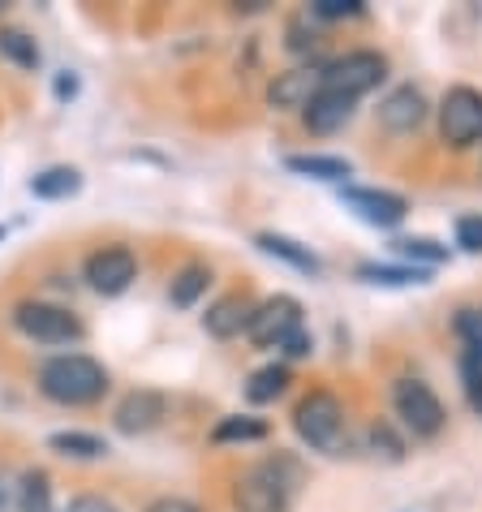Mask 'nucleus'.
I'll use <instances>...</instances> for the list:
<instances>
[{"label": "nucleus", "instance_id": "21", "mask_svg": "<svg viewBox=\"0 0 482 512\" xmlns=\"http://www.w3.org/2000/svg\"><path fill=\"white\" fill-rule=\"evenodd\" d=\"M285 388H289V366H263V371H254L250 383H246V401L267 405V401H276Z\"/></svg>", "mask_w": 482, "mask_h": 512}, {"label": "nucleus", "instance_id": "10", "mask_svg": "<svg viewBox=\"0 0 482 512\" xmlns=\"http://www.w3.org/2000/svg\"><path fill=\"white\" fill-rule=\"evenodd\" d=\"M345 207L353 211L358 220L375 224V229H396L405 220L409 203L401 194H388V190H362V186H345Z\"/></svg>", "mask_w": 482, "mask_h": 512}, {"label": "nucleus", "instance_id": "25", "mask_svg": "<svg viewBox=\"0 0 482 512\" xmlns=\"http://www.w3.org/2000/svg\"><path fill=\"white\" fill-rule=\"evenodd\" d=\"M358 276L371 280V284H418L422 280V272H409V267H379V263H362Z\"/></svg>", "mask_w": 482, "mask_h": 512}, {"label": "nucleus", "instance_id": "7", "mask_svg": "<svg viewBox=\"0 0 482 512\" xmlns=\"http://www.w3.org/2000/svg\"><path fill=\"white\" fill-rule=\"evenodd\" d=\"M297 332H302V306H297L293 297H285V293L267 297V302L254 306L250 327H246V336L259 349H285Z\"/></svg>", "mask_w": 482, "mask_h": 512}, {"label": "nucleus", "instance_id": "23", "mask_svg": "<svg viewBox=\"0 0 482 512\" xmlns=\"http://www.w3.org/2000/svg\"><path fill=\"white\" fill-rule=\"evenodd\" d=\"M0 56H9L18 69H35L39 65V48H35V39L26 35V31H13V26H5L0 31Z\"/></svg>", "mask_w": 482, "mask_h": 512}, {"label": "nucleus", "instance_id": "32", "mask_svg": "<svg viewBox=\"0 0 482 512\" xmlns=\"http://www.w3.org/2000/svg\"><path fill=\"white\" fill-rule=\"evenodd\" d=\"M147 512H198L190 500H181V495H164V500H155Z\"/></svg>", "mask_w": 482, "mask_h": 512}, {"label": "nucleus", "instance_id": "3", "mask_svg": "<svg viewBox=\"0 0 482 512\" xmlns=\"http://www.w3.org/2000/svg\"><path fill=\"white\" fill-rule=\"evenodd\" d=\"M293 426L310 448L319 452H340L345 448V409L332 392H310L302 396V405L293 409Z\"/></svg>", "mask_w": 482, "mask_h": 512}, {"label": "nucleus", "instance_id": "33", "mask_svg": "<svg viewBox=\"0 0 482 512\" xmlns=\"http://www.w3.org/2000/svg\"><path fill=\"white\" fill-rule=\"evenodd\" d=\"M0 237H5V229H0Z\"/></svg>", "mask_w": 482, "mask_h": 512}, {"label": "nucleus", "instance_id": "1", "mask_svg": "<svg viewBox=\"0 0 482 512\" xmlns=\"http://www.w3.org/2000/svg\"><path fill=\"white\" fill-rule=\"evenodd\" d=\"M39 392L56 405H95L108 392V371L87 353H61L39 371Z\"/></svg>", "mask_w": 482, "mask_h": 512}, {"label": "nucleus", "instance_id": "11", "mask_svg": "<svg viewBox=\"0 0 482 512\" xmlns=\"http://www.w3.org/2000/svg\"><path fill=\"white\" fill-rule=\"evenodd\" d=\"M323 91V69H289V74H280L272 87H267V104L289 112V108H302Z\"/></svg>", "mask_w": 482, "mask_h": 512}, {"label": "nucleus", "instance_id": "26", "mask_svg": "<svg viewBox=\"0 0 482 512\" xmlns=\"http://www.w3.org/2000/svg\"><path fill=\"white\" fill-rule=\"evenodd\" d=\"M315 18H328V22H340V18H362V0H315L310 5Z\"/></svg>", "mask_w": 482, "mask_h": 512}, {"label": "nucleus", "instance_id": "16", "mask_svg": "<svg viewBox=\"0 0 482 512\" xmlns=\"http://www.w3.org/2000/svg\"><path fill=\"white\" fill-rule=\"evenodd\" d=\"M289 173H302V177H319V181H345L353 173L349 160L340 155H289Z\"/></svg>", "mask_w": 482, "mask_h": 512}, {"label": "nucleus", "instance_id": "19", "mask_svg": "<svg viewBox=\"0 0 482 512\" xmlns=\"http://www.w3.org/2000/svg\"><path fill=\"white\" fill-rule=\"evenodd\" d=\"M48 448L61 452V457H74V461H95V457H104L108 452L104 439H95L87 431H61V435L48 439Z\"/></svg>", "mask_w": 482, "mask_h": 512}, {"label": "nucleus", "instance_id": "24", "mask_svg": "<svg viewBox=\"0 0 482 512\" xmlns=\"http://www.w3.org/2000/svg\"><path fill=\"white\" fill-rule=\"evenodd\" d=\"M211 439H216V444H233V439H241V444H246V439H267V422L263 418H241V414L220 418Z\"/></svg>", "mask_w": 482, "mask_h": 512}, {"label": "nucleus", "instance_id": "18", "mask_svg": "<svg viewBox=\"0 0 482 512\" xmlns=\"http://www.w3.org/2000/svg\"><path fill=\"white\" fill-rule=\"evenodd\" d=\"M18 512H52V482L44 469H26L18 478Z\"/></svg>", "mask_w": 482, "mask_h": 512}, {"label": "nucleus", "instance_id": "13", "mask_svg": "<svg viewBox=\"0 0 482 512\" xmlns=\"http://www.w3.org/2000/svg\"><path fill=\"white\" fill-rule=\"evenodd\" d=\"M379 121L392 134H414L422 121H427V99L418 87H396L384 104H379Z\"/></svg>", "mask_w": 482, "mask_h": 512}, {"label": "nucleus", "instance_id": "27", "mask_svg": "<svg viewBox=\"0 0 482 512\" xmlns=\"http://www.w3.org/2000/svg\"><path fill=\"white\" fill-rule=\"evenodd\" d=\"M457 246L470 250V254H482V216H461L457 220Z\"/></svg>", "mask_w": 482, "mask_h": 512}, {"label": "nucleus", "instance_id": "6", "mask_svg": "<svg viewBox=\"0 0 482 512\" xmlns=\"http://www.w3.org/2000/svg\"><path fill=\"white\" fill-rule=\"evenodd\" d=\"M439 138L452 151H465L482 138V91L474 87H452L439 104Z\"/></svg>", "mask_w": 482, "mask_h": 512}, {"label": "nucleus", "instance_id": "17", "mask_svg": "<svg viewBox=\"0 0 482 512\" xmlns=\"http://www.w3.org/2000/svg\"><path fill=\"white\" fill-rule=\"evenodd\" d=\"M259 250H267L272 259H285V263H293L297 272H306V276H319V259L310 254L306 246H297L293 237H280V233H263L259 237Z\"/></svg>", "mask_w": 482, "mask_h": 512}, {"label": "nucleus", "instance_id": "4", "mask_svg": "<svg viewBox=\"0 0 482 512\" xmlns=\"http://www.w3.org/2000/svg\"><path fill=\"white\" fill-rule=\"evenodd\" d=\"M392 409H396V418H401L405 431H414L418 439H431L444 431V401L431 392V383H422V379H396L392 383Z\"/></svg>", "mask_w": 482, "mask_h": 512}, {"label": "nucleus", "instance_id": "15", "mask_svg": "<svg viewBox=\"0 0 482 512\" xmlns=\"http://www.w3.org/2000/svg\"><path fill=\"white\" fill-rule=\"evenodd\" d=\"M353 104L358 99H349V95H336V91H319L315 99L306 104V125L315 134H336L340 125H349V117H353Z\"/></svg>", "mask_w": 482, "mask_h": 512}, {"label": "nucleus", "instance_id": "14", "mask_svg": "<svg viewBox=\"0 0 482 512\" xmlns=\"http://www.w3.org/2000/svg\"><path fill=\"white\" fill-rule=\"evenodd\" d=\"M250 315H254V302L246 293H229V297H220L216 306L203 315V327L216 340H229V336H241L250 327Z\"/></svg>", "mask_w": 482, "mask_h": 512}, {"label": "nucleus", "instance_id": "28", "mask_svg": "<svg viewBox=\"0 0 482 512\" xmlns=\"http://www.w3.org/2000/svg\"><path fill=\"white\" fill-rule=\"evenodd\" d=\"M396 254H405V259H427V263H439V259H444V250H439L435 246V241H414V237H409V241H396Z\"/></svg>", "mask_w": 482, "mask_h": 512}, {"label": "nucleus", "instance_id": "31", "mask_svg": "<svg viewBox=\"0 0 482 512\" xmlns=\"http://www.w3.org/2000/svg\"><path fill=\"white\" fill-rule=\"evenodd\" d=\"M65 512H117L108 500H99V495H78V500H69Z\"/></svg>", "mask_w": 482, "mask_h": 512}, {"label": "nucleus", "instance_id": "9", "mask_svg": "<svg viewBox=\"0 0 482 512\" xmlns=\"http://www.w3.org/2000/svg\"><path fill=\"white\" fill-rule=\"evenodd\" d=\"M134 276H138V259L125 246L95 250L91 259H87V284H91L95 293H104V297L125 293L134 284Z\"/></svg>", "mask_w": 482, "mask_h": 512}, {"label": "nucleus", "instance_id": "5", "mask_svg": "<svg viewBox=\"0 0 482 512\" xmlns=\"http://www.w3.org/2000/svg\"><path fill=\"white\" fill-rule=\"evenodd\" d=\"M384 78H388V61L371 48L345 52V56H336L332 65H323V91H336V95H349V99H362Z\"/></svg>", "mask_w": 482, "mask_h": 512}, {"label": "nucleus", "instance_id": "20", "mask_svg": "<svg viewBox=\"0 0 482 512\" xmlns=\"http://www.w3.org/2000/svg\"><path fill=\"white\" fill-rule=\"evenodd\" d=\"M82 186V177H78V168H48V173H39L31 177V194L35 198H69V194H78Z\"/></svg>", "mask_w": 482, "mask_h": 512}, {"label": "nucleus", "instance_id": "12", "mask_svg": "<svg viewBox=\"0 0 482 512\" xmlns=\"http://www.w3.org/2000/svg\"><path fill=\"white\" fill-rule=\"evenodd\" d=\"M168 414V401L160 392H151V388H138V392H130L125 401L117 405V426L125 435H143V431H151V426H160V418Z\"/></svg>", "mask_w": 482, "mask_h": 512}, {"label": "nucleus", "instance_id": "8", "mask_svg": "<svg viewBox=\"0 0 482 512\" xmlns=\"http://www.w3.org/2000/svg\"><path fill=\"white\" fill-rule=\"evenodd\" d=\"M13 323H18L22 336L39 340V345H69V340L82 336L78 315H69L65 306H52V302H22L13 310Z\"/></svg>", "mask_w": 482, "mask_h": 512}, {"label": "nucleus", "instance_id": "29", "mask_svg": "<svg viewBox=\"0 0 482 512\" xmlns=\"http://www.w3.org/2000/svg\"><path fill=\"white\" fill-rule=\"evenodd\" d=\"M465 396H470L474 414H482V366L465 358Z\"/></svg>", "mask_w": 482, "mask_h": 512}, {"label": "nucleus", "instance_id": "22", "mask_svg": "<svg viewBox=\"0 0 482 512\" xmlns=\"http://www.w3.org/2000/svg\"><path fill=\"white\" fill-rule=\"evenodd\" d=\"M207 284H211V272L203 263L181 267L177 280H173V289H168V302H173V306H194L198 293H207Z\"/></svg>", "mask_w": 482, "mask_h": 512}, {"label": "nucleus", "instance_id": "30", "mask_svg": "<svg viewBox=\"0 0 482 512\" xmlns=\"http://www.w3.org/2000/svg\"><path fill=\"white\" fill-rule=\"evenodd\" d=\"M0 512H18V478L0 474Z\"/></svg>", "mask_w": 482, "mask_h": 512}, {"label": "nucleus", "instance_id": "2", "mask_svg": "<svg viewBox=\"0 0 482 512\" xmlns=\"http://www.w3.org/2000/svg\"><path fill=\"white\" fill-rule=\"evenodd\" d=\"M285 461H267L254 465L237 478L233 487V504L237 512H289L293 504V478L285 474Z\"/></svg>", "mask_w": 482, "mask_h": 512}]
</instances>
